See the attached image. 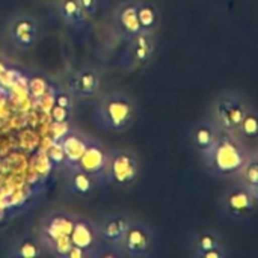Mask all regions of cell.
Returning <instances> with one entry per match:
<instances>
[{
    "mask_svg": "<svg viewBox=\"0 0 258 258\" xmlns=\"http://www.w3.org/2000/svg\"><path fill=\"white\" fill-rule=\"evenodd\" d=\"M53 103L57 106H62L68 110H74V95L71 91L63 89V88H57L53 92Z\"/></svg>",
    "mask_w": 258,
    "mask_h": 258,
    "instance_id": "cb8c5ba5",
    "label": "cell"
},
{
    "mask_svg": "<svg viewBox=\"0 0 258 258\" xmlns=\"http://www.w3.org/2000/svg\"><path fill=\"white\" fill-rule=\"evenodd\" d=\"M47 83L42 77H35L30 80V92L35 94V97H42L47 92Z\"/></svg>",
    "mask_w": 258,
    "mask_h": 258,
    "instance_id": "4316f807",
    "label": "cell"
},
{
    "mask_svg": "<svg viewBox=\"0 0 258 258\" xmlns=\"http://www.w3.org/2000/svg\"><path fill=\"white\" fill-rule=\"evenodd\" d=\"M79 3H80L82 9L85 11V14L88 17L95 15L97 11H98V0H79Z\"/></svg>",
    "mask_w": 258,
    "mask_h": 258,
    "instance_id": "83f0119b",
    "label": "cell"
},
{
    "mask_svg": "<svg viewBox=\"0 0 258 258\" xmlns=\"http://www.w3.org/2000/svg\"><path fill=\"white\" fill-rule=\"evenodd\" d=\"M132 218L133 216L124 212H112L97 219L95 222H97V230H98L101 242L107 245L119 246Z\"/></svg>",
    "mask_w": 258,
    "mask_h": 258,
    "instance_id": "5bb4252c",
    "label": "cell"
},
{
    "mask_svg": "<svg viewBox=\"0 0 258 258\" xmlns=\"http://www.w3.org/2000/svg\"><path fill=\"white\" fill-rule=\"evenodd\" d=\"M101 89V76L92 67L80 68L71 83V92L77 98H92L100 94Z\"/></svg>",
    "mask_w": 258,
    "mask_h": 258,
    "instance_id": "e0dca14e",
    "label": "cell"
},
{
    "mask_svg": "<svg viewBox=\"0 0 258 258\" xmlns=\"http://www.w3.org/2000/svg\"><path fill=\"white\" fill-rule=\"evenodd\" d=\"M48 157L54 168H65V159H63V153H62L59 142H56V141L51 142V147L48 150Z\"/></svg>",
    "mask_w": 258,
    "mask_h": 258,
    "instance_id": "484cf974",
    "label": "cell"
},
{
    "mask_svg": "<svg viewBox=\"0 0 258 258\" xmlns=\"http://www.w3.org/2000/svg\"><path fill=\"white\" fill-rule=\"evenodd\" d=\"M219 135H221V128L210 118H207V119H201L192 124L189 128L187 138H189L192 148L201 154L207 151L218 141Z\"/></svg>",
    "mask_w": 258,
    "mask_h": 258,
    "instance_id": "2e32d148",
    "label": "cell"
},
{
    "mask_svg": "<svg viewBox=\"0 0 258 258\" xmlns=\"http://www.w3.org/2000/svg\"><path fill=\"white\" fill-rule=\"evenodd\" d=\"M89 139H91V136L85 135L83 132L76 130V128H68L60 136V139L56 141V142H59V145L62 148L67 169L74 168L79 163L82 154L85 153V150L88 147Z\"/></svg>",
    "mask_w": 258,
    "mask_h": 258,
    "instance_id": "9a60e30c",
    "label": "cell"
},
{
    "mask_svg": "<svg viewBox=\"0 0 258 258\" xmlns=\"http://www.w3.org/2000/svg\"><path fill=\"white\" fill-rule=\"evenodd\" d=\"M249 156H251V157H252V159H254L255 162H258V145L255 147V148H254V151H252V153H251Z\"/></svg>",
    "mask_w": 258,
    "mask_h": 258,
    "instance_id": "1f68e13d",
    "label": "cell"
},
{
    "mask_svg": "<svg viewBox=\"0 0 258 258\" xmlns=\"http://www.w3.org/2000/svg\"><path fill=\"white\" fill-rule=\"evenodd\" d=\"M246 187H248V190H249V194H251V197H252L255 206L258 207V183L257 184H252V186H246Z\"/></svg>",
    "mask_w": 258,
    "mask_h": 258,
    "instance_id": "4dcf8cb0",
    "label": "cell"
},
{
    "mask_svg": "<svg viewBox=\"0 0 258 258\" xmlns=\"http://www.w3.org/2000/svg\"><path fill=\"white\" fill-rule=\"evenodd\" d=\"M68 175H67V189L68 192L79 198V200H88L92 197L95 187L98 186L92 177H89L86 172H83L79 168H70L67 169Z\"/></svg>",
    "mask_w": 258,
    "mask_h": 258,
    "instance_id": "d6986e66",
    "label": "cell"
},
{
    "mask_svg": "<svg viewBox=\"0 0 258 258\" xmlns=\"http://www.w3.org/2000/svg\"><path fill=\"white\" fill-rule=\"evenodd\" d=\"M56 9L60 17V20L74 29H80L85 26L88 15L82 9L79 0H57L56 2Z\"/></svg>",
    "mask_w": 258,
    "mask_h": 258,
    "instance_id": "44dd1931",
    "label": "cell"
},
{
    "mask_svg": "<svg viewBox=\"0 0 258 258\" xmlns=\"http://www.w3.org/2000/svg\"><path fill=\"white\" fill-rule=\"evenodd\" d=\"M233 136L231 133L221 132L218 141L204 153L200 154L203 165L206 169L219 178H231L233 175H237L240 166L245 163V160L239 153L237 147L233 145Z\"/></svg>",
    "mask_w": 258,
    "mask_h": 258,
    "instance_id": "7a4b0ae2",
    "label": "cell"
},
{
    "mask_svg": "<svg viewBox=\"0 0 258 258\" xmlns=\"http://www.w3.org/2000/svg\"><path fill=\"white\" fill-rule=\"evenodd\" d=\"M67 258H91V255H89L85 249H82V248L71 246V249H70Z\"/></svg>",
    "mask_w": 258,
    "mask_h": 258,
    "instance_id": "f1b7e54d",
    "label": "cell"
},
{
    "mask_svg": "<svg viewBox=\"0 0 258 258\" xmlns=\"http://www.w3.org/2000/svg\"><path fill=\"white\" fill-rule=\"evenodd\" d=\"M136 11H138L141 30L157 35L162 26L160 6L153 0H136Z\"/></svg>",
    "mask_w": 258,
    "mask_h": 258,
    "instance_id": "ffe728a7",
    "label": "cell"
},
{
    "mask_svg": "<svg viewBox=\"0 0 258 258\" xmlns=\"http://www.w3.org/2000/svg\"><path fill=\"white\" fill-rule=\"evenodd\" d=\"M249 106L251 103L242 92L224 89L210 101L209 118L221 128V132L236 135V130Z\"/></svg>",
    "mask_w": 258,
    "mask_h": 258,
    "instance_id": "3957f363",
    "label": "cell"
},
{
    "mask_svg": "<svg viewBox=\"0 0 258 258\" xmlns=\"http://www.w3.org/2000/svg\"><path fill=\"white\" fill-rule=\"evenodd\" d=\"M8 70H9V63L6 62V59L3 56H0V83L3 80V77L6 76Z\"/></svg>",
    "mask_w": 258,
    "mask_h": 258,
    "instance_id": "f546056e",
    "label": "cell"
},
{
    "mask_svg": "<svg viewBox=\"0 0 258 258\" xmlns=\"http://www.w3.org/2000/svg\"><path fill=\"white\" fill-rule=\"evenodd\" d=\"M239 181L245 186H252L258 183V162H255L251 156L245 160L237 172Z\"/></svg>",
    "mask_w": 258,
    "mask_h": 258,
    "instance_id": "603a6c76",
    "label": "cell"
},
{
    "mask_svg": "<svg viewBox=\"0 0 258 258\" xmlns=\"http://www.w3.org/2000/svg\"><path fill=\"white\" fill-rule=\"evenodd\" d=\"M142 174L141 157L132 150H109L106 184L127 190L138 184Z\"/></svg>",
    "mask_w": 258,
    "mask_h": 258,
    "instance_id": "277c9868",
    "label": "cell"
},
{
    "mask_svg": "<svg viewBox=\"0 0 258 258\" xmlns=\"http://www.w3.org/2000/svg\"><path fill=\"white\" fill-rule=\"evenodd\" d=\"M187 252L192 258H228L230 246L219 230L201 228L189 233Z\"/></svg>",
    "mask_w": 258,
    "mask_h": 258,
    "instance_id": "ba28073f",
    "label": "cell"
},
{
    "mask_svg": "<svg viewBox=\"0 0 258 258\" xmlns=\"http://www.w3.org/2000/svg\"><path fill=\"white\" fill-rule=\"evenodd\" d=\"M44 254V249L36 234H20L8 246L6 257L11 258H38Z\"/></svg>",
    "mask_w": 258,
    "mask_h": 258,
    "instance_id": "ac0fdd59",
    "label": "cell"
},
{
    "mask_svg": "<svg viewBox=\"0 0 258 258\" xmlns=\"http://www.w3.org/2000/svg\"><path fill=\"white\" fill-rule=\"evenodd\" d=\"M107 157L109 150L97 139L91 138L85 153L82 154L76 168L86 172L94 181L100 184H106V169H107Z\"/></svg>",
    "mask_w": 258,
    "mask_h": 258,
    "instance_id": "30bf717a",
    "label": "cell"
},
{
    "mask_svg": "<svg viewBox=\"0 0 258 258\" xmlns=\"http://www.w3.org/2000/svg\"><path fill=\"white\" fill-rule=\"evenodd\" d=\"M5 33L14 48L20 51H29L38 44L39 23L35 15L24 11H18L8 18Z\"/></svg>",
    "mask_w": 258,
    "mask_h": 258,
    "instance_id": "52a82bcc",
    "label": "cell"
},
{
    "mask_svg": "<svg viewBox=\"0 0 258 258\" xmlns=\"http://www.w3.org/2000/svg\"><path fill=\"white\" fill-rule=\"evenodd\" d=\"M236 135L243 139H255L258 138V110L251 104L246 110L245 116L242 118Z\"/></svg>",
    "mask_w": 258,
    "mask_h": 258,
    "instance_id": "7402d4cb",
    "label": "cell"
},
{
    "mask_svg": "<svg viewBox=\"0 0 258 258\" xmlns=\"http://www.w3.org/2000/svg\"><path fill=\"white\" fill-rule=\"evenodd\" d=\"M157 53V38L154 33L139 32L128 41L125 60L135 68L148 67Z\"/></svg>",
    "mask_w": 258,
    "mask_h": 258,
    "instance_id": "4fadbf2b",
    "label": "cell"
},
{
    "mask_svg": "<svg viewBox=\"0 0 258 258\" xmlns=\"http://www.w3.org/2000/svg\"><path fill=\"white\" fill-rule=\"evenodd\" d=\"M73 246L85 249L91 258L97 257V252L101 246V239L97 230V222L88 216L76 215L73 230L70 234Z\"/></svg>",
    "mask_w": 258,
    "mask_h": 258,
    "instance_id": "8fae6325",
    "label": "cell"
},
{
    "mask_svg": "<svg viewBox=\"0 0 258 258\" xmlns=\"http://www.w3.org/2000/svg\"><path fill=\"white\" fill-rule=\"evenodd\" d=\"M71 115H73V110H68L65 107L53 103V107L50 110V116H51V121L54 124H68L71 119Z\"/></svg>",
    "mask_w": 258,
    "mask_h": 258,
    "instance_id": "d4e9b609",
    "label": "cell"
},
{
    "mask_svg": "<svg viewBox=\"0 0 258 258\" xmlns=\"http://www.w3.org/2000/svg\"><path fill=\"white\" fill-rule=\"evenodd\" d=\"M156 245L157 236L154 228L142 219L132 218L119 249L124 258H148L154 254Z\"/></svg>",
    "mask_w": 258,
    "mask_h": 258,
    "instance_id": "5b68a950",
    "label": "cell"
},
{
    "mask_svg": "<svg viewBox=\"0 0 258 258\" xmlns=\"http://www.w3.org/2000/svg\"><path fill=\"white\" fill-rule=\"evenodd\" d=\"M138 116V101L130 94L122 91L103 94L95 103V118L101 128L110 133H124L130 130Z\"/></svg>",
    "mask_w": 258,
    "mask_h": 258,
    "instance_id": "6da1fadb",
    "label": "cell"
},
{
    "mask_svg": "<svg viewBox=\"0 0 258 258\" xmlns=\"http://www.w3.org/2000/svg\"><path fill=\"white\" fill-rule=\"evenodd\" d=\"M112 26L115 35L121 41H130L141 32V24L136 11V0H122L113 11Z\"/></svg>",
    "mask_w": 258,
    "mask_h": 258,
    "instance_id": "7c38bea8",
    "label": "cell"
},
{
    "mask_svg": "<svg viewBox=\"0 0 258 258\" xmlns=\"http://www.w3.org/2000/svg\"><path fill=\"white\" fill-rule=\"evenodd\" d=\"M76 213L67 209H54L42 216L38 224L36 237L45 251L51 243L60 239H67L71 234Z\"/></svg>",
    "mask_w": 258,
    "mask_h": 258,
    "instance_id": "9c48e42d",
    "label": "cell"
},
{
    "mask_svg": "<svg viewBox=\"0 0 258 258\" xmlns=\"http://www.w3.org/2000/svg\"><path fill=\"white\" fill-rule=\"evenodd\" d=\"M218 209L222 218L236 222L251 219L258 210L248 187L240 181L221 192L218 197Z\"/></svg>",
    "mask_w": 258,
    "mask_h": 258,
    "instance_id": "8992f818",
    "label": "cell"
}]
</instances>
